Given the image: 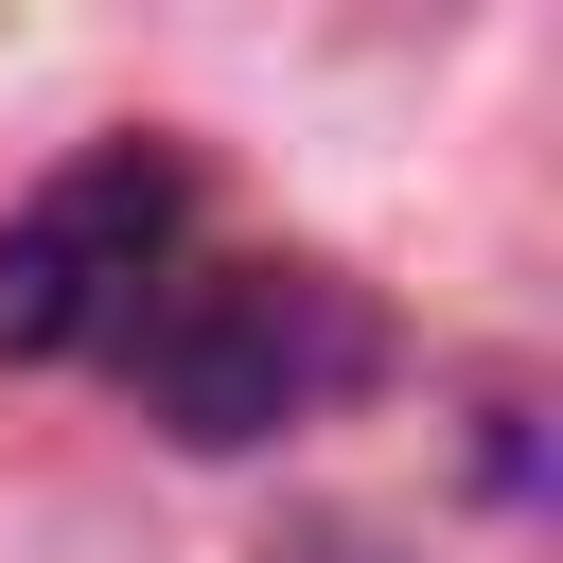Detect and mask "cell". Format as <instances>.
<instances>
[{"instance_id":"cell-1","label":"cell","mask_w":563,"mask_h":563,"mask_svg":"<svg viewBox=\"0 0 563 563\" xmlns=\"http://www.w3.org/2000/svg\"><path fill=\"white\" fill-rule=\"evenodd\" d=\"M369 369H387V317H369L334 264H229L211 229L158 264V299H141L123 352H106V387H141L194 457H246V440L317 422V405H352Z\"/></svg>"},{"instance_id":"cell-2","label":"cell","mask_w":563,"mask_h":563,"mask_svg":"<svg viewBox=\"0 0 563 563\" xmlns=\"http://www.w3.org/2000/svg\"><path fill=\"white\" fill-rule=\"evenodd\" d=\"M211 229V194H194V158L176 141H88L53 194H18L0 211V369H106L123 352V317L158 299V264Z\"/></svg>"}]
</instances>
